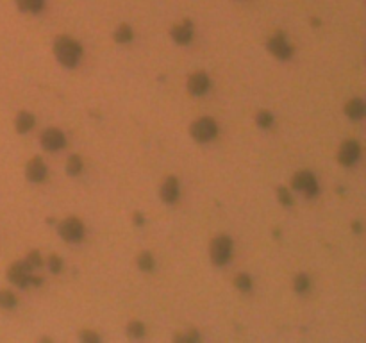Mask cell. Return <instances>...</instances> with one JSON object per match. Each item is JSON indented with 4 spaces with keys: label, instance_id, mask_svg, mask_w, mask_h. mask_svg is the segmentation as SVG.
Listing matches in <instances>:
<instances>
[{
    "label": "cell",
    "instance_id": "obj_1",
    "mask_svg": "<svg viewBox=\"0 0 366 343\" xmlns=\"http://www.w3.org/2000/svg\"><path fill=\"white\" fill-rule=\"evenodd\" d=\"M54 52H56L59 63L65 65V67H75V65L79 63V59H81V55H83L81 45H79L75 39L67 38V36L56 39V43H54Z\"/></svg>",
    "mask_w": 366,
    "mask_h": 343
},
{
    "label": "cell",
    "instance_id": "obj_2",
    "mask_svg": "<svg viewBox=\"0 0 366 343\" xmlns=\"http://www.w3.org/2000/svg\"><path fill=\"white\" fill-rule=\"evenodd\" d=\"M7 277H9V281L15 282L17 286H22V288H25V286H29V284L38 286L39 282H41L39 277L33 275L31 268H29L25 263H15V265L7 270Z\"/></svg>",
    "mask_w": 366,
    "mask_h": 343
},
{
    "label": "cell",
    "instance_id": "obj_3",
    "mask_svg": "<svg viewBox=\"0 0 366 343\" xmlns=\"http://www.w3.org/2000/svg\"><path fill=\"white\" fill-rule=\"evenodd\" d=\"M233 256V241L229 236H218L211 243V259L215 265H225Z\"/></svg>",
    "mask_w": 366,
    "mask_h": 343
},
{
    "label": "cell",
    "instance_id": "obj_4",
    "mask_svg": "<svg viewBox=\"0 0 366 343\" xmlns=\"http://www.w3.org/2000/svg\"><path fill=\"white\" fill-rule=\"evenodd\" d=\"M218 133V125L213 118H200L191 125V136L197 141H211Z\"/></svg>",
    "mask_w": 366,
    "mask_h": 343
},
{
    "label": "cell",
    "instance_id": "obj_5",
    "mask_svg": "<svg viewBox=\"0 0 366 343\" xmlns=\"http://www.w3.org/2000/svg\"><path fill=\"white\" fill-rule=\"evenodd\" d=\"M291 183H293V188L302 191L305 197H315V195L318 193V183L311 172H305V170L299 172Z\"/></svg>",
    "mask_w": 366,
    "mask_h": 343
},
{
    "label": "cell",
    "instance_id": "obj_6",
    "mask_svg": "<svg viewBox=\"0 0 366 343\" xmlns=\"http://www.w3.org/2000/svg\"><path fill=\"white\" fill-rule=\"evenodd\" d=\"M59 234L63 240L67 241H79L84 236V225L77 218H67L65 222H61L59 225Z\"/></svg>",
    "mask_w": 366,
    "mask_h": 343
},
{
    "label": "cell",
    "instance_id": "obj_7",
    "mask_svg": "<svg viewBox=\"0 0 366 343\" xmlns=\"http://www.w3.org/2000/svg\"><path fill=\"white\" fill-rule=\"evenodd\" d=\"M268 49L272 50V54L277 55L279 59H289L291 54H293V49H291V45L286 41V36H284V34H275V36L268 41Z\"/></svg>",
    "mask_w": 366,
    "mask_h": 343
},
{
    "label": "cell",
    "instance_id": "obj_8",
    "mask_svg": "<svg viewBox=\"0 0 366 343\" xmlns=\"http://www.w3.org/2000/svg\"><path fill=\"white\" fill-rule=\"evenodd\" d=\"M67 139H65V134L59 131V129H47L43 134H41V145L43 149L47 150H59L65 147Z\"/></svg>",
    "mask_w": 366,
    "mask_h": 343
},
{
    "label": "cell",
    "instance_id": "obj_9",
    "mask_svg": "<svg viewBox=\"0 0 366 343\" xmlns=\"http://www.w3.org/2000/svg\"><path fill=\"white\" fill-rule=\"evenodd\" d=\"M359 154H361V149H359V145H357V141H345V143L341 145V149H339L338 159L341 165L350 166L359 159Z\"/></svg>",
    "mask_w": 366,
    "mask_h": 343
},
{
    "label": "cell",
    "instance_id": "obj_10",
    "mask_svg": "<svg viewBox=\"0 0 366 343\" xmlns=\"http://www.w3.org/2000/svg\"><path fill=\"white\" fill-rule=\"evenodd\" d=\"M25 173H27V177L31 179V181L41 183V181L47 177V166H45V163L39 159V157H34V159L29 161Z\"/></svg>",
    "mask_w": 366,
    "mask_h": 343
},
{
    "label": "cell",
    "instance_id": "obj_11",
    "mask_svg": "<svg viewBox=\"0 0 366 343\" xmlns=\"http://www.w3.org/2000/svg\"><path fill=\"white\" fill-rule=\"evenodd\" d=\"M188 88L193 95H204L205 91L209 89V77H207L204 72L193 73V75L189 77Z\"/></svg>",
    "mask_w": 366,
    "mask_h": 343
},
{
    "label": "cell",
    "instance_id": "obj_12",
    "mask_svg": "<svg viewBox=\"0 0 366 343\" xmlns=\"http://www.w3.org/2000/svg\"><path fill=\"white\" fill-rule=\"evenodd\" d=\"M179 197V183L175 177H168L161 186V199L168 204H173Z\"/></svg>",
    "mask_w": 366,
    "mask_h": 343
},
{
    "label": "cell",
    "instance_id": "obj_13",
    "mask_svg": "<svg viewBox=\"0 0 366 343\" xmlns=\"http://www.w3.org/2000/svg\"><path fill=\"white\" fill-rule=\"evenodd\" d=\"M172 36H173V39L181 45L189 43L191 38H193V25H191L189 22L183 23V25H177V27H173Z\"/></svg>",
    "mask_w": 366,
    "mask_h": 343
},
{
    "label": "cell",
    "instance_id": "obj_14",
    "mask_svg": "<svg viewBox=\"0 0 366 343\" xmlns=\"http://www.w3.org/2000/svg\"><path fill=\"white\" fill-rule=\"evenodd\" d=\"M347 115L354 120H361L363 115H365V102L361 99H352L347 104Z\"/></svg>",
    "mask_w": 366,
    "mask_h": 343
},
{
    "label": "cell",
    "instance_id": "obj_15",
    "mask_svg": "<svg viewBox=\"0 0 366 343\" xmlns=\"http://www.w3.org/2000/svg\"><path fill=\"white\" fill-rule=\"evenodd\" d=\"M34 127V117L31 115V113H27V111H23V113H20L17 118V129L18 133H27V131H31V129Z\"/></svg>",
    "mask_w": 366,
    "mask_h": 343
},
{
    "label": "cell",
    "instance_id": "obj_16",
    "mask_svg": "<svg viewBox=\"0 0 366 343\" xmlns=\"http://www.w3.org/2000/svg\"><path fill=\"white\" fill-rule=\"evenodd\" d=\"M17 4L22 11L38 13L43 9V0H17Z\"/></svg>",
    "mask_w": 366,
    "mask_h": 343
},
{
    "label": "cell",
    "instance_id": "obj_17",
    "mask_svg": "<svg viewBox=\"0 0 366 343\" xmlns=\"http://www.w3.org/2000/svg\"><path fill=\"white\" fill-rule=\"evenodd\" d=\"M115 39H116L118 43H129L133 39V29L129 27V25H120L116 29V33H115Z\"/></svg>",
    "mask_w": 366,
    "mask_h": 343
},
{
    "label": "cell",
    "instance_id": "obj_18",
    "mask_svg": "<svg viewBox=\"0 0 366 343\" xmlns=\"http://www.w3.org/2000/svg\"><path fill=\"white\" fill-rule=\"evenodd\" d=\"M309 277L305 275V274H299V275L295 277L293 281V288L295 292H299V293H304V292H307L309 290Z\"/></svg>",
    "mask_w": 366,
    "mask_h": 343
},
{
    "label": "cell",
    "instance_id": "obj_19",
    "mask_svg": "<svg viewBox=\"0 0 366 343\" xmlns=\"http://www.w3.org/2000/svg\"><path fill=\"white\" fill-rule=\"evenodd\" d=\"M67 170L70 175H77V173H81V170H83V161H81L79 155H72V157L68 159Z\"/></svg>",
    "mask_w": 366,
    "mask_h": 343
},
{
    "label": "cell",
    "instance_id": "obj_20",
    "mask_svg": "<svg viewBox=\"0 0 366 343\" xmlns=\"http://www.w3.org/2000/svg\"><path fill=\"white\" fill-rule=\"evenodd\" d=\"M138 266L143 272H150V270H152V268H154V257H152V254H149V252H143V254L138 257Z\"/></svg>",
    "mask_w": 366,
    "mask_h": 343
},
{
    "label": "cell",
    "instance_id": "obj_21",
    "mask_svg": "<svg viewBox=\"0 0 366 343\" xmlns=\"http://www.w3.org/2000/svg\"><path fill=\"white\" fill-rule=\"evenodd\" d=\"M0 306H2V308H15V306H17V297H15L11 292L2 290V292H0Z\"/></svg>",
    "mask_w": 366,
    "mask_h": 343
},
{
    "label": "cell",
    "instance_id": "obj_22",
    "mask_svg": "<svg viewBox=\"0 0 366 343\" xmlns=\"http://www.w3.org/2000/svg\"><path fill=\"white\" fill-rule=\"evenodd\" d=\"M234 284H236L238 290H241V292H249V290L252 288V279H250L247 274H239V275L234 279Z\"/></svg>",
    "mask_w": 366,
    "mask_h": 343
},
{
    "label": "cell",
    "instance_id": "obj_23",
    "mask_svg": "<svg viewBox=\"0 0 366 343\" xmlns=\"http://www.w3.org/2000/svg\"><path fill=\"white\" fill-rule=\"evenodd\" d=\"M127 332L131 334V336H134V338H141L145 334V326L141 324V322H131L127 326Z\"/></svg>",
    "mask_w": 366,
    "mask_h": 343
},
{
    "label": "cell",
    "instance_id": "obj_24",
    "mask_svg": "<svg viewBox=\"0 0 366 343\" xmlns=\"http://www.w3.org/2000/svg\"><path fill=\"white\" fill-rule=\"evenodd\" d=\"M257 123H259L263 129H270L273 123V117L268 111H261L259 115H257Z\"/></svg>",
    "mask_w": 366,
    "mask_h": 343
},
{
    "label": "cell",
    "instance_id": "obj_25",
    "mask_svg": "<svg viewBox=\"0 0 366 343\" xmlns=\"http://www.w3.org/2000/svg\"><path fill=\"white\" fill-rule=\"evenodd\" d=\"M23 263H25L31 270H34V268H38V266L41 265V256H39V252H31V254L25 257Z\"/></svg>",
    "mask_w": 366,
    "mask_h": 343
},
{
    "label": "cell",
    "instance_id": "obj_26",
    "mask_svg": "<svg viewBox=\"0 0 366 343\" xmlns=\"http://www.w3.org/2000/svg\"><path fill=\"white\" fill-rule=\"evenodd\" d=\"M61 266H63V263H61V257H59V256H50V259H49L50 270L54 272V274H59Z\"/></svg>",
    "mask_w": 366,
    "mask_h": 343
},
{
    "label": "cell",
    "instance_id": "obj_27",
    "mask_svg": "<svg viewBox=\"0 0 366 343\" xmlns=\"http://www.w3.org/2000/svg\"><path fill=\"white\" fill-rule=\"evenodd\" d=\"M277 195H279V200H281L284 206H291V195H289L288 189H286V188H279L277 189Z\"/></svg>",
    "mask_w": 366,
    "mask_h": 343
},
{
    "label": "cell",
    "instance_id": "obj_28",
    "mask_svg": "<svg viewBox=\"0 0 366 343\" xmlns=\"http://www.w3.org/2000/svg\"><path fill=\"white\" fill-rule=\"evenodd\" d=\"M79 338H81L83 342H99V336H97V334H93V332H83V334H81Z\"/></svg>",
    "mask_w": 366,
    "mask_h": 343
},
{
    "label": "cell",
    "instance_id": "obj_29",
    "mask_svg": "<svg viewBox=\"0 0 366 343\" xmlns=\"http://www.w3.org/2000/svg\"><path fill=\"white\" fill-rule=\"evenodd\" d=\"M134 222H136L138 225H141V223H143V218H141V215H139V213H136V216H134Z\"/></svg>",
    "mask_w": 366,
    "mask_h": 343
}]
</instances>
